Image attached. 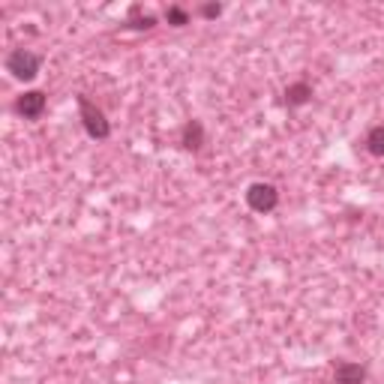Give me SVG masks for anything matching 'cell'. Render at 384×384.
I'll return each mask as SVG.
<instances>
[{
  "instance_id": "cell-1",
  "label": "cell",
  "mask_w": 384,
  "mask_h": 384,
  "mask_svg": "<svg viewBox=\"0 0 384 384\" xmlns=\"http://www.w3.org/2000/svg\"><path fill=\"white\" fill-rule=\"evenodd\" d=\"M78 109H81V121H84V130H88V135L90 138H109V132H111V126H109V121H105V114L96 109V105L88 100V96H78Z\"/></svg>"
},
{
  "instance_id": "cell-2",
  "label": "cell",
  "mask_w": 384,
  "mask_h": 384,
  "mask_svg": "<svg viewBox=\"0 0 384 384\" xmlns=\"http://www.w3.org/2000/svg\"><path fill=\"white\" fill-rule=\"evenodd\" d=\"M6 69L13 72L15 78L30 81V78H36V72H39V57L34 55V51H27V48H18V51H13V55H9Z\"/></svg>"
},
{
  "instance_id": "cell-3",
  "label": "cell",
  "mask_w": 384,
  "mask_h": 384,
  "mask_svg": "<svg viewBox=\"0 0 384 384\" xmlns=\"http://www.w3.org/2000/svg\"><path fill=\"white\" fill-rule=\"evenodd\" d=\"M280 201V192H276L273 184H252L247 189V205L255 210V213H270Z\"/></svg>"
},
{
  "instance_id": "cell-4",
  "label": "cell",
  "mask_w": 384,
  "mask_h": 384,
  "mask_svg": "<svg viewBox=\"0 0 384 384\" xmlns=\"http://www.w3.org/2000/svg\"><path fill=\"white\" fill-rule=\"evenodd\" d=\"M18 111L25 114V117H30V121H36V117L46 111V93H39V90L25 93V96L18 100Z\"/></svg>"
},
{
  "instance_id": "cell-5",
  "label": "cell",
  "mask_w": 384,
  "mask_h": 384,
  "mask_svg": "<svg viewBox=\"0 0 384 384\" xmlns=\"http://www.w3.org/2000/svg\"><path fill=\"white\" fill-rule=\"evenodd\" d=\"M366 378V369L360 366V364H339L336 366V384H360Z\"/></svg>"
},
{
  "instance_id": "cell-6",
  "label": "cell",
  "mask_w": 384,
  "mask_h": 384,
  "mask_svg": "<svg viewBox=\"0 0 384 384\" xmlns=\"http://www.w3.org/2000/svg\"><path fill=\"white\" fill-rule=\"evenodd\" d=\"M309 96H313V88H309L306 81H294L292 88L285 90V102L288 105H303V102H309Z\"/></svg>"
},
{
  "instance_id": "cell-7",
  "label": "cell",
  "mask_w": 384,
  "mask_h": 384,
  "mask_svg": "<svg viewBox=\"0 0 384 384\" xmlns=\"http://www.w3.org/2000/svg\"><path fill=\"white\" fill-rule=\"evenodd\" d=\"M201 142H205V130H201V123H198V121L186 123V130H184V144L189 147V151H198Z\"/></svg>"
},
{
  "instance_id": "cell-8",
  "label": "cell",
  "mask_w": 384,
  "mask_h": 384,
  "mask_svg": "<svg viewBox=\"0 0 384 384\" xmlns=\"http://www.w3.org/2000/svg\"><path fill=\"white\" fill-rule=\"evenodd\" d=\"M366 151L372 156H384V126H372L366 135Z\"/></svg>"
},
{
  "instance_id": "cell-9",
  "label": "cell",
  "mask_w": 384,
  "mask_h": 384,
  "mask_svg": "<svg viewBox=\"0 0 384 384\" xmlns=\"http://www.w3.org/2000/svg\"><path fill=\"white\" fill-rule=\"evenodd\" d=\"M165 18H168V25H174V27L189 25V15H186L180 6H168V9H165Z\"/></svg>"
},
{
  "instance_id": "cell-10",
  "label": "cell",
  "mask_w": 384,
  "mask_h": 384,
  "mask_svg": "<svg viewBox=\"0 0 384 384\" xmlns=\"http://www.w3.org/2000/svg\"><path fill=\"white\" fill-rule=\"evenodd\" d=\"M219 13H222V6H213V4H210V6H205V15H207V18H217Z\"/></svg>"
}]
</instances>
